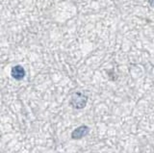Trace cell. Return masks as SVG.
<instances>
[{
    "label": "cell",
    "mask_w": 154,
    "mask_h": 153,
    "mask_svg": "<svg viewBox=\"0 0 154 153\" xmlns=\"http://www.w3.org/2000/svg\"><path fill=\"white\" fill-rule=\"evenodd\" d=\"M86 101H87V97L85 95H83L80 93H77L72 96L70 103L72 104V106L75 108H82L85 106Z\"/></svg>",
    "instance_id": "6da1fadb"
},
{
    "label": "cell",
    "mask_w": 154,
    "mask_h": 153,
    "mask_svg": "<svg viewBox=\"0 0 154 153\" xmlns=\"http://www.w3.org/2000/svg\"><path fill=\"white\" fill-rule=\"evenodd\" d=\"M89 131H90V129L88 126H80L78 128H76L75 130L72 132L71 136L73 139H81L84 136H86L87 134L89 133Z\"/></svg>",
    "instance_id": "7a4b0ae2"
},
{
    "label": "cell",
    "mask_w": 154,
    "mask_h": 153,
    "mask_svg": "<svg viewBox=\"0 0 154 153\" xmlns=\"http://www.w3.org/2000/svg\"><path fill=\"white\" fill-rule=\"evenodd\" d=\"M12 76L17 80H21L25 76V70L21 66H16L12 69Z\"/></svg>",
    "instance_id": "3957f363"
},
{
    "label": "cell",
    "mask_w": 154,
    "mask_h": 153,
    "mask_svg": "<svg viewBox=\"0 0 154 153\" xmlns=\"http://www.w3.org/2000/svg\"><path fill=\"white\" fill-rule=\"evenodd\" d=\"M149 4H150L152 7H154V0H149Z\"/></svg>",
    "instance_id": "277c9868"
}]
</instances>
